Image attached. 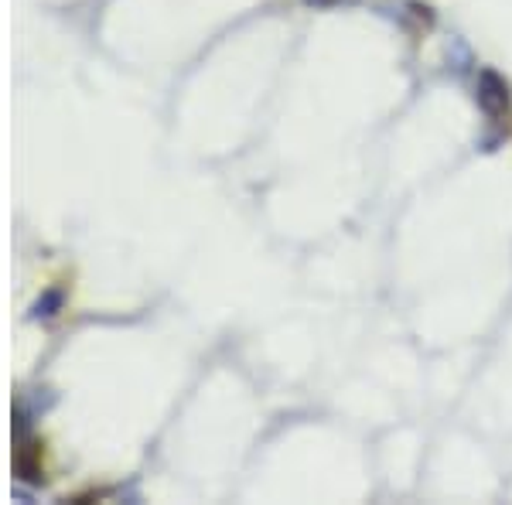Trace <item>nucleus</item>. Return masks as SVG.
Returning <instances> with one entry per match:
<instances>
[{
	"label": "nucleus",
	"instance_id": "nucleus-1",
	"mask_svg": "<svg viewBox=\"0 0 512 505\" xmlns=\"http://www.w3.org/2000/svg\"><path fill=\"white\" fill-rule=\"evenodd\" d=\"M509 82L492 69L478 72V106H482L489 117H502L509 110Z\"/></svg>",
	"mask_w": 512,
	"mask_h": 505
},
{
	"label": "nucleus",
	"instance_id": "nucleus-2",
	"mask_svg": "<svg viewBox=\"0 0 512 505\" xmlns=\"http://www.w3.org/2000/svg\"><path fill=\"white\" fill-rule=\"evenodd\" d=\"M308 4H335V0H308Z\"/></svg>",
	"mask_w": 512,
	"mask_h": 505
}]
</instances>
